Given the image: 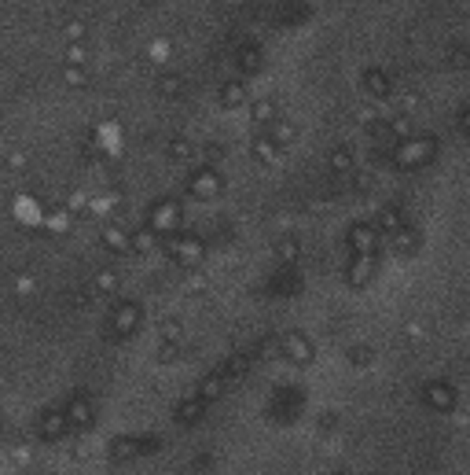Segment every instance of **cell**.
<instances>
[{
	"label": "cell",
	"mask_w": 470,
	"mask_h": 475,
	"mask_svg": "<svg viewBox=\"0 0 470 475\" xmlns=\"http://www.w3.org/2000/svg\"><path fill=\"white\" fill-rule=\"evenodd\" d=\"M279 254H283V258H294V254H298V243H283Z\"/></svg>",
	"instance_id": "15"
},
{
	"label": "cell",
	"mask_w": 470,
	"mask_h": 475,
	"mask_svg": "<svg viewBox=\"0 0 470 475\" xmlns=\"http://www.w3.org/2000/svg\"><path fill=\"white\" fill-rule=\"evenodd\" d=\"M67 413H44L41 420H37V435L41 439H51V442H59L63 439V431H67Z\"/></svg>",
	"instance_id": "1"
},
{
	"label": "cell",
	"mask_w": 470,
	"mask_h": 475,
	"mask_svg": "<svg viewBox=\"0 0 470 475\" xmlns=\"http://www.w3.org/2000/svg\"><path fill=\"white\" fill-rule=\"evenodd\" d=\"M202 402H206V398H191V402H184V405L177 409V416L184 420V423H195V420H199V413H202Z\"/></svg>",
	"instance_id": "9"
},
{
	"label": "cell",
	"mask_w": 470,
	"mask_h": 475,
	"mask_svg": "<svg viewBox=\"0 0 470 475\" xmlns=\"http://www.w3.org/2000/svg\"><path fill=\"white\" fill-rule=\"evenodd\" d=\"M352 247H357L360 254H371V247H375V236L368 233V228H352Z\"/></svg>",
	"instance_id": "12"
},
{
	"label": "cell",
	"mask_w": 470,
	"mask_h": 475,
	"mask_svg": "<svg viewBox=\"0 0 470 475\" xmlns=\"http://www.w3.org/2000/svg\"><path fill=\"white\" fill-rule=\"evenodd\" d=\"M136 320H140V310H136V306H122V310L114 313V325L122 328V332H133Z\"/></svg>",
	"instance_id": "7"
},
{
	"label": "cell",
	"mask_w": 470,
	"mask_h": 475,
	"mask_svg": "<svg viewBox=\"0 0 470 475\" xmlns=\"http://www.w3.org/2000/svg\"><path fill=\"white\" fill-rule=\"evenodd\" d=\"M286 354H294L298 361H312V350L302 336H286Z\"/></svg>",
	"instance_id": "8"
},
{
	"label": "cell",
	"mask_w": 470,
	"mask_h": 475,
	"mask_svg": "<svg viewBox=\"0 0 470 475\" xmlns=\"http://www.w3.org/2000/svg\"><path fill=\"white\" fill-rule=\"evenodd\" d=\"M67 420L74 423V428H88V423H92V405H88L85 398H74V402L67 405Z\"/></svg>",
	"instance_id": "2"
},
{
	"label": "cell",
	"mask_w": 470,
	"mask_h": 475,
	"mask_svg": "<svg viewBox=\"0 0 470 475\" xmlns=\"http://www.w3.org/2000/svg\"><path fill=\"white\" fill-rule=\"evenodd\" d=\"M191 192L195 196H213V192H220V181H217V173H195V181H191Z\"/></svg>",
	"instance_id": "5"
},
{
	"label": "cell",
	"mask_w": 470,
	"mask_h": 475,
	"mask_svg": "<svg viewBox=\"0 0 470 475\" xmlns=\"http://www.w3.org/2000/svg\"><path fill=\"white\" fill-rule=\"evenodd\" d=\"M368 277H371V262L360 258L357 262V273H349V280H352V284H368Z\"/></svg>",
	"instance_id": "13"
},
{
	"label": "cell",
	"mask_w": 470,
	"mask_h": 475,
	"mask_svg": "<svg viewBox=\"0 0 470 475\" xmlns=\"http://www.w3.org/2000/svg\"><path fill=\"white\" fill-rule=\"evenodd\" d=\"M133 240H136V247H140V251H147V247H151V233H136Z\"/></svg>",
	"instance_id": "14"
},
{
	"label": "cell",
	"mask_w": 470,
	"mask_h": 475,
	"mask_svg": "<svg viewBox=\"0 0 470 475\" xmlns=\"http://www.w3.org/2000/svg\"><path fill=\"white\" fill-rule=\"evenodd\" d=\"M180 221V210L173 207V203H159V207H154V214H151V225L154 228H173Z\"/></svg>",
	"instance_id": "3"
},
{
	"label": "cell",
	"mask_w": 470,
	"mask_h": 475,
	"mask_svg": "<svg viewBox=\"0 0 470 475\" xmlns=\"http://www.w3.org/2000/svg\"><path fill=\"white\" fill-rule=\"evenodd\" d=\"M173 247H180V254H184L188 265H195V262H199V254H202V247H199V243H195L191 236H184L180 243H173Z\"/></svg>",
	"instance_id": "10"
},
{
	"label": "cell",
	"mask_w": 470,
	"mask_h": 475,
	"mask_svg": "<svg viewBox=\"0 0 470 475\" xmlns=\"http://www.w3.org/2000/svg\"><path fill=\"white\" fill-rule=\"evenodd\" d=\"M103 243H107L111 251H129V236L122 233V228H107V233H103Z\"/></svg>",
	"instance_id": "11"
},
{
	"label": "cell",
	"mask_w": 470,
	"mask_h": 475,
	"mask_svg": "<svg viewBox=\"0 0 470 475\" xmlns=\"http://www.w3.org/2000/svg\"><path fill=\"white\" fill-rule=\"evenodd\" d=\"M426 398H430V405H434V409H452V391L445 387V383H430Z\"/></svg>",
	"instance_id": "6"
},
{
	"label": "cell",
	"mask_w": 470,
	"mask_h": 475,
	"mask_svg": "<svg viewBox=\"0 0 470 475\" xmlns=\"http://www.w3.org/2000/svg\"><path fill=\"white\" fill-rule=\"evenodd\" d=\"M140 449H143V442H136V439H114L111 442V457L114 460H133Z\"/></svg>",
	"instance_id": "4"
}]
</instances>
